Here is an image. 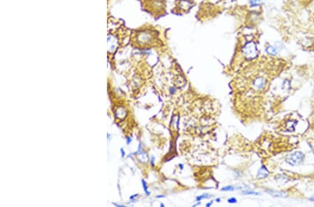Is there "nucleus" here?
<instances>
[{
    "label": "nucleus",
    "instance_id": "nucleus-1",
    "mask_svg": "<svg viewBox=\"0 0 314 207\" xmlns=\"http://www.w3.org/2000/svg\"><path fill=\"white\" fill-rule=\"evenodd\" d=\"M304 154L300 151H295L286 158V161L290 165L297 166L302 163L304 160Z\"/></svg>",
    "mask_w": 314,
    "mask_h": 207
},
{
    "label": "nucleus",
    "instance_id": "nucleus-2",
    "mask_svg": "<svg viewBox=\"0 0 314 207\" xmlns=\"http://www.w3.org/2000/svg\"><path fill=\"white\" fill-rule=\"evenodd\" d=\"M244 55L248 59H253L258 55V50L253 42H248L242 49Z\"/></svg>",
    "mask_w": 314,
    "mask_h": 207
},
{
    "label": "nucleus",
    "instance_id": "nucleus-3",
    "mask_svg": "<svg viewBox=\"0 0 314 207\" xmlns=\"http://www.w3.org/2000/svg\"><path fill=\"white\" fill-rule=\"evenodd\" d=\"M266 80L263 77H258L253 80V87L255 90H260L264 88Z\"/></svg>",
    "mask_w": 314,
    "mask_h": 207
},
{
    "label": "nucleus",
    "instance_id": "nucleus-4",
    "mask_svg": "<svg viewBox=\"0 0 314 207\" xmlns=\"http://www.w3.org/2000/svg\"><path fill=\"white\" fill-rule=\"evenodd\" d=\"M269 174V173L268 170L266 169V167H265V166H263V167H261L259 169L258 171L256 176L258 179H265V178L267 177Z\"/></svg>",
    "mask_w": 314,
    "mask_h": 207
},
{
    "label": "nucleus",
    "instance_id": "nucleus-5",
    "mask_svg": "<svg viewBox=\"0 0 314 207\" xmlns=\"http://www.w3.org/2000/svg\"><path fill=\"white\" fill-rule=\"evenodd\" d=\"M191 2L190 0H180L179 6L180 9L183 11H188L189 8H191Z\"/></svg>",
    "mask_w": 314,
    "mask_h": 207
},
{
    "label": "nucleus",
    "instance_id": "nucleus-6",
    "mask_svg": "<svg viewBox=\"0 0 314 207\" xmlns=\"http://www.w3.org/2000/svg\"><path fill=\"white\" fill-rule=\"evenodd\" d=\"M267 193L269 194H270L271 195L274 196V197H286L287 196H288L287 195V193H286L280 191H274V190H267Z\"/></svg>",
    "mask_w": 314,
    "mask_h": 207
},
{
    "label": "nucleus",
    "instance_id": "nucleus-7",
    "mask_svg": "<svg viewBox=\"0 0 314 207\" xmlns=\"http://www.w3.org/2000/svg\"><path fill=\"white\" fill-rule=\"evenodd\" d=\"M266 52L269 55L272 56H276L278 54V49L277 47L272 46H267L266 48Z\"/></svg>",
    "mask_w": 314,
    "mask_h": 207
},
{
    "label": "nucleus",
    "instance_id": "nucleus-8",
    "mask_svg": "<svg viewBox=\"0 0 314 207\" xmlns=\"http://www.w3.org/2000/svg\"><path fill=\"white\" fill-rule=\"evenodd\" d=\"M249 2L251 6L252 7H257V6H260L263 4V0H249Z\"/></svg>",
    "mask_w": 314,
    "mask_h": 207
},
{
    "label": "nucleus",
    "instance_id": "nucleus-9",
    "mask_svg": "<svg viewBox=\"0 0 314 207\" xmlns=\"http://www.w3.org/2000/svg\"><path fill=\"white\" fill-rule=\"evenodd\" d=\"M276 180L277 181H279L281 184H285L288 181V178L284 175H278V176L276 177Z\"/></svg>",
    "mask_w": 314,
    "mask_h": 207
},
{
    "label": "nucleus",
    "instance_id": "nucleus-10",
    "mask_svg": "<svg viewBox=\"0 0 314 207\" xmlns=\"http://www.w3.org/2000/svg\"><path fill=\"white\" fill-rule=\"evenodd\" d=\"M291 88V83H290V81L288 80H285L284 82H283V85H282V89H283V90H286V89H288Z\"/></svg>",
    "mask_w": 314,
    "mask_h": 207
},
{
    "label": "nucleus",
    "instance_id": "nucleus-11",
    "mask_svg": "<svg viewBox=\"0 0 314 207\" xmlns=\"http://www.w3.org/2000/svg\"><path fill=\"white\" fill-rule=\"evenodd\" d=\"M210 197H211V196L209 195L208 194H203V195H202L198 196V197H196V200H197V201H200L202 199H207V198H209Z\"/></svg>",
    "mask_w": 314,
    "mask_h": 207
},
{
    "label": "nucleus",
    "instance_id": "nucleus-12",
    "mask_svg": "<svg viewBox=\"0 0 314 207\" xmlns=\"http://www.w3.org/2000/svg\"><path fill=\"white\" fill-rule=\"evenodd\" d=\"M242 193L244 194V195H260V193H255V192L251 191V190L244 191L242 192Z\"/></svg>",
    "mask_w": 314,
    "mask_h": 207
},
{
    "label": "nucleus",
    "instance_id": "nucleus-13",
    "mask_svg": "<svg viewBox=\"0 0 314 207\" xmlns=\"http://www.w3.org/2000/svg\"><path fill=\"white\" fill-rule=\"evenodd\" d=\"M142 185H143V188H144V192L146 193L147 195H150V193H149V192H148V190H147V186L146 183H145V181H144V180H142Z\"/></svg>",
    "mask_w": 314,
    "mask_h": 207
},
{
    "label": "nucleus",
    "instance_id": "nucleus-14",
    "mask_svg": "<svg viewBox=\"0 0 314 207\" xmlns=\"http://www.w3.org/2000/svg\"><path fill=\"white\" fill-rule=\"evenodd\" d=\"M234 190H235V188L233 187V186H230V185H228L227 187L223 188H222V190H223V191H230V190L233 191Z\"/></svg>",
    "mask_w": 314,
    "mask_h": 207
},
{
    "label": "nucleus",
    "instance_id": "nucleus-15",
    "mask_svg": "<svg viewBox=\"0 0 314 207\" xmlns=\"http://www.w3.org/2000/svg\"><path fill=\"white\" fill-rule=\"evenodd\" d=\"M228 202L230 204H235L237 202V200L235 197H232V198H230V199H228Z\"/></svg>",
    "mask_w": 314,
    "mask_h": 207
},
{
    "label": "nucleus",
    "instance_id": "nucleus-16",
    "mask_svg": "<svg viewBox=\"0 0 314 207\" xmlns=\"http://www.w3.org/2000/svg\"><path fill=\"white\" fill-rule=\"evenodd\" d=\"M170 91L171 93H174L175 91V90L174 89V88H171V89H170Z\"/></svg>",
    "mask_w": 314,
    "mask_h": 207
},
{
    "label": "nucleus",
    "instance_id": "nucleus-17",
    "mask_svg": "<svg viewBox=\"0 0 314 207\" xmlns=\"http://www.w3.org/2000/svg\"><path fill=\"white\" fill-rule=\"evenodd\" d=\"M121 153H122V157H124V151H123L122 149H121Z\"/></svg>",
    "mask_w": 314,
    "mask_h": 207
},
{
    "label": "nucleus",
    "instance_id": "nucleus-18",
    "mask_svg": "<svg viewBox=\"0 0 314 207\" xmlns=\"http://www.w3.org/2000/svg\"><path fill=\"white\" fill-rule=\"evenodd\" d=\"M154 157H152V162H151V164H152V166H154Z\"/></svg>",
    "mask_w": 314,
    "mask_h": 207
},
{
    "label": "nucleus",
    "instance_id": "nucleus-19",
    "mask_svg": "<svg viewBox=\"0 0 314 207\" xmlns=\"http://www.w3.org/2000/svg\"><path fill=\"white\" fill-rule=\"evenodd\" d=\"M212 202H213V201H211V202H209V203H207V204H206V206H207V207L208 206H210L211 205V204H212Z\"/></svg>",
    "mask_w": 314,
    "mask_h": 207
},
{
    "label": "nucleus",
    "instance_id": "nucleus-20",
    "mask_svg": "<svg viewBox=\"0 0 314 207\" xmlns=\"http://www.w3.org/2000/svg\"><path fill=\"white\" fill-rule=\"evenodd\" d=\"M137 196H138V194H137V195H133V196H132V197H130V199H132L133 198V197H137Z\"/></svg>",
    "mask_w": 314,
    "mask_h": 207
},
{
    "label": "nucleus",
    "instance_id": "nucleus-21",
    "mask_svg": "<svg viewBox=\"0 0 314 207\" xmlns=\"http://www.w3.org/2000/svg\"><path fill=\"white\" fill-rule=\"evenodd\" d=\"M216 201H217V202H220V201H221V199H220V198H217V199H216Z\"/></svg>",
    "mask_w": 314,
    "mask_h": 207
},
{
    "label": "nucleus",
    "instance_id": "nucleus-22",
    "mask_svg": "<svg viewBox=\"0 0 314 207\" xmlns=\"http://www.w3.org/2000/svg\"><path fill=\"white\" fill-rule=\"evenodd\" d=\"M165 197V196H164V195H161V196H156V197H157V198H160V197Z\"/></svg>",
    "mask_w": 314,
    "mask_h": 207
},
{
    "label": "nucleus",
    "instance_id": "nucleus-23",
    "mask_svg": "<svg viewBox=\"0 0 314 207\" xmlns=\"http://www.w3.org/2000/svg\"><path fill=\"white\" fill-rule=\"evenodd\" d=\"M310 200L311 201H314V197H311V198H310Z\"/></svg>",
    "mask_w": 314,
    "mask_h": 207
},
{
    "label": "nucleus",
    "instance_id": "nucleus-24",
    "mask_svg": "<svg viewBox=\"0 0 314 207\" xmlns=\"http://www.w3.org/2000/svg\"><path fill=\"white\" fill-rule=\"evenodd\" d=\"M180 167H181V168H182V169L183 168L182 167H183V165H180Z\"/></svg>",
    "mask_w": 314,
    "mask_h": 207
},
{
    "label": "nucleus",
    "instance_id": "nucleus-25",
    "mask_svg": "<svg viewBox=\"0 0 314 207\" xmlns=\"http://www.w3.org/2000/svg\"><path fill=\"white\" fill-rule=\"evenodd\" d=\"M161 206L163 207V206H164V204H161Z\"/></svg>",
    "mask_w": 314,
    "mask_h": 207
}]
</instances>
